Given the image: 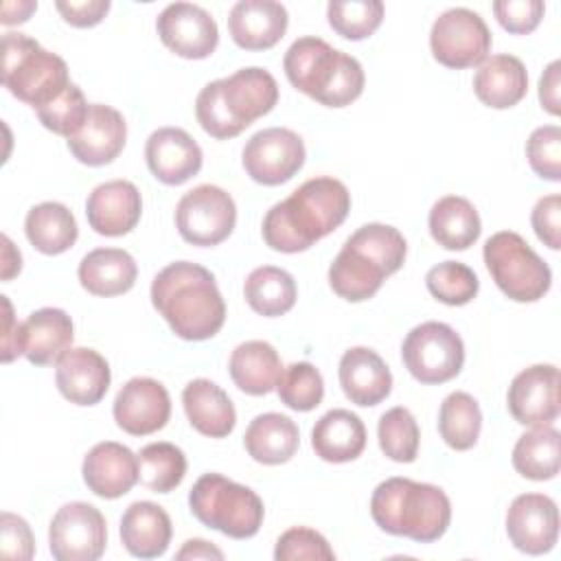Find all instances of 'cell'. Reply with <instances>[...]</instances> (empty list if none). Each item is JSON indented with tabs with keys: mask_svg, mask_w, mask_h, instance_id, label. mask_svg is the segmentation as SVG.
I'll use <instances>...</instances> for the list:
<instances>
[{
	"mask_svg": "<svg viewBox=\"0 0 561 561\" xmlns=\"http://www.w3.org/2000/svg\"><path fill=\"white\" fill-rule=\"evenodd\" d=\"M348 210L351 193L344 182L320 175L307 180L287 199L274 204L263 217L261 232L272 250L296 254L340 228Z\"/></svg>",
	"mask_w": 561,
	"mask_h": 561,
	"instance_id": "6da1fadb",
	"label": "cell"
},
{
	"mask_svg": "<svg viewBox=\"0 0 561 561\" xmlns=\"http://www.w3.org/2000/svg\"><path fill=\"white\" fill-rule=\"evenodd\" d=\"M151 305L171 331L188 342L217 335L226 322V302L215 276L191 261L169 263L153 276Z\"/></svg>",
	"mask_w": 561,
	"mask_h": 561,
	"instance_id": "7a4b0ae2",
	"label": "cell"
},
{
	"mask_svg": "<svg viewBox=\"0 0 561 561\" xmlns=\"http://www.w3.org/2000/svg\"><path fill=\"white\" fill-rule=\"evenodd\" d=\"M276 101V79L265 68L248 66L206 83L195 99V116L208 136L228 140L272 112Z\"/></svg>",
	"mask_w": 561,
	"mask_h": 561,
	"instance_id": "3957f363",
	"label": "cell"
},
{
	"mask_svg": "<svg viewBox=\"0 0 561 561\" xmlns=\"http://www.w3.org/2000/svg\"><path fill=\"white\" fill-rule=\"evenodd\" d=\"M370 515L388 535L432 543L447 533L451 504L447 493L436 484L388 478L373 491Z\"/></svg>",
	"mask_w": 561,
	"mask_h": 561,
	"instance_id": "277c9868",
	"label": "cell"
},
{
	"mask_svg": "<svg viewBox=\"0 0 561 561\" xmlns=\"http://www.w3.org/2000/svg\"><path fill=\"white\" fill-rule=\"evenodd\" d=\"M289 83L327 107L351 105L364 92V68L320 37H298L283 59Z\"/></svg>",
	"mask_w": 561,
	"mask_h": 561,
	"instance_id": "5b68a950",
	"label": "cell"
},
{
	"mask_svg": "<svg viewBox=\"0 0 561 561\" xmlns=\"http://www.w3.org/2000/svg\"><path fill=\"white\" fill-rule=\"evenodd\" d=\"M2 83L33 110L55 99L68 83L66 61L24 33L2 35Z\"/></svg>",
	"mask_w": 561,
	"mask_h": 561,
	"instance_id": "8992f818",
	"label": "cell"
},
{
	"mask_svg": "<svg viewBox=\"0 0 561 561\" xmlns=\"http://www.w3.org/2000/svg\"><path fill=\"white\" fill-rule=\"evenodd\" d=\"M191 513L208 528L232 539L254 537L263 524V500L245 484L221 473H204L188 491Z\"/></svg>",
	"mask_w": 561,
	"mask_h": 561,
	"instance_id": "52a82bcc",
	"label": "cell"
},
{
	"mask_svg": "<svg viewBox=\"0 0 561 561\" xmlns=\"http://www.w3.org/2000/svg\"><path fill=\"white\" fill-rule=\"evenodd\" d=\"M482 256L500 291L515 302H535L543 298L552 285L548 263L513 230L489 237Z\"/></svg>",
	"mask_w": 561,
	"mask_h": 561,
	"instance_id": "ba28073f",
	"label": "cell"
},
{
	"mask_svg": "<svg viewBox=\"0 0 561 561\" xmlns=\"http://www.w3.org/2000/svg\"><path fill=\"white\" fill-rule=\"evenodd\" d=\"M401 357L416 381L445 383L462 370L465 344L449 324L430 320L405 335Z\"/></svg>",
	"mask_w": 561,
	"mask_h": 561,
	"instance_id": "9c48e42d",
	"label": "cell"
},
{
	"mask_svg": "<svg viewBox=\"0 0 561 561\" xmlns=\"http://www.w3.org/2000/svg\"><path fill=\"white\" fill-rule=\"evenodd\" d=\"M430 48L434 59L447 68H473L480 66L491 50V31L480 13L454 7L434 20Z\"/></svg>",
	"mask_w": 561,
	"mask_h": 561,
	"instance_id": "30bf717a",
	"label": "cell"
},
{
	"mask_svg": "<svg viewBox=\"0 0 561 561\" xmlns=\"http://www.w3.org/2000/svg\"><path fill=\"white\" fill-rule=\"evenodd\" d=\"M237 224L230 193L215 184H199L182 195L175 206V226L186 243L210 248L226 241Z\"/></svg>",
	"mask_w": 561,
	"mask_h": 561,
	"instance_id": "8fae6325",
	"label": "cell"
},
{
	"mask_svg": "<svg viewBox=\"0 0 561 561\" xmlns=\"http://www.w3.org/2000/svg\"><path fill=\"white\" fill-rule=\"evenodd\" d=\"M50 554L57 561H96L107 546L103 513L88 502H68L48 526Z\"/></svg>",
	"mask_w": 561,
	"mask_h": 561,
	"instance_id": "7c38bea8",
	"label": "cell"
},
{
	"mask_svg": "<svg viewBox=\"0 0 561 561\" xmlns=\"http://www.w3.org/2000/svg\"><path fill=\"white\" fill-rule=\"evenodd\" d=\"M305 158L307 151L302 138L287 127L256 131L241 153L245 173L263 186H278L291 180L302 169Z\"/></svg>",
	"mask_w": 561,
	"mask_h": 561,
	"instance_id": "4fadbf2b",
	"label": "cell"
},
{
	"mask_svg": "<svg viewBox=\"0 0 561 561\" xmlns=\"http://www.w3.org/2000/svg\"><path fill=\"white\" fill-rule=\"evenodd\" d=\"M156 31L162 44L184 59H206L219 44L215 18L193 2L167 4L156 20Z\"/></svg>",
	"mask_w": 561,
	"mask_h": 561,
	"instance_id": "5bb4252c",
	"label": "cell"
},
{
	"mask_svg": "<svg viewBox=\"0 0 561 561\" xmlns=\"http://www.w3.org/2000/svg\"><path fill=\"white\" fill-rule=\"evenodd\" d=\"M559 368L552 364H535L517 373L506 394L511 416L528 427L552 425L559 416Z\"/></svg>",
	"mask_w": 561,
	"mask_h": 561,
	"instance_id": "9a60e30c",
	"label": "cell"
},
{
	"mask_svg": "<svg viewBox=\"0 0 561 561\" xmlns=\"http://www.w3.org/2000/svg\"><path fill=\"white\" fill-rule=\"evenodd\" d=\"M112 412L123 432L147 436L167 425L171 416V397L158 379L134 377L118 390Z\"/></svg>",
	"mask_w": 561,
	"mask_h": 561,
	"instance_id": "2e32d148",
	"label": "cell"
},
{
	"mask_svg": "<svg viewBox=\"0 0 561 561\" xmlns=\"http://www.w3.org/2000/svg\"><path fill=\"white\" fill-rule=\"evenodd\" d=\"M506 533L511 543L526 554L552 550L559 537V511L543 493H522L506 511Z\"/></svg>",
	"mask_w": 561,
	"mask_h": 561,
	"instance_id": "e0dca14e",
	"label": "cell"
},
{
	"mask_svg": "<svg viewBox=\"0 0 561 561\" xmlns=\"http://www.w3.org/2000/svg\"><path fill=\"white\" fill-rule=\"evenodd\" d=\"M145 160L158 182L180 186L199 173L204 156L188 131L180 127H160L147 138Z\"/></svg>",
	"mask_w": 561,
	"mask_h": 561,
	"instance_id": "ac0fdd59",
	"label": "cell"
},
{
	"mask_svg": "<svg viewBox=\"0 0 561 561\" xmlns=\"http://www.w3.org/2000/svg\"><path fill=\"white\" fill-rule=\"evenodd\" d=\"M142 213V197L134 182L110 180L92 188L85 199V217L94 232L123 237L136 228Z\"/></svg>",
	"mask_w": 561,
	"mask_h": 561,
	"instance_id": "d6986e66",
	"label": "cell"
},
{
	"mask_svg": "<svg viewBox=\"0 0 561 561\" xmlns=\"http://www.w3.org/2000/svg\"><path fill=\"white\" fill-rule=\"evenodd\" d=\"M127 123L118 110L103 103H90L81 129L68 138L70 153L88 167L110 164L125 147Z\"/></svg>",
	"mask_w": 561,
	"mask_h": 561,
	"instance_id": "ffe728a7",
	"label": "cell"
},
{
	"mask_svg": "<svg viewBox=\"0 0 561 561\" xmlns=\"http://www.w3.org/2000/svg\"><path fill=\"white\" fill-rule=\"evenodd\" d=\"M55 381L70 403L75 405H96L112 381L107 359L94 348L77 346L68 348L57 362Z\"/></svg>",
	"mask_w": 561,
	"mask_h": 561,
	"instance_id": "44dd1931",
	"label": "cell"
},
{
	"mask_svg": "<svg viewBox=\"0 0 561 561\" xmlns=\"http://www.w3.org/2000/svg\"><path fill=\"white\" fill-rule=\"evenodd\" d=\"M85 486L105 500H116L138 482V456L114 440L96 443L81 465Z\"/></svg>",
	"mask_w": 561,
	"mask_h": 561,
	"instance_id": "7402d4cb",
	"label": "cell"
},
{
	"mask_svg": "<svg viewBox=\"0 0 561 561\" xmlns=\"http://www.w3.org/2000/svg\"><path fill=\"white\" fill-rule=\"evenodd\" d=\"M287 9L274 0H239L228 13L232 42L245 50H267L287 31Z\"/></svg>",
	"mask_w": 561,
	"mask_h": 561,
	"instance_id": "603a6c76",
	"label": "cell"
},
{
	"mask_svg": "<svg viewBox=\"0 0 561 561\" xmlns=\"http://www.w3.org/2000/svg\"><path fill=\"white\" fill-rule=\"evenodd\" d=\"M340 386L346 399L362 408L381 403L392 390V375L386 362L366 346L348 348L340 359Z\"/></svg>",
	"mask_w": 561,
	"mask_h": 561,
	"instance_id": "cb8c5ba5",
	"label": "cell"
},
{
	"mask_svg": "<svg viewBox=\"0 0 561 561\" xmlns=\"http://www.w3.org/2000/svg\"><path fill=\"white\" fill-rule=\"evenodd\" d=\"M72 337L75 327L64 309H37L22 322V355L35 366L57 364L72 348Z\"/></svg>",
	"mask_w": 561,
	"mask_h": 561,
	"instance_id": "d4e9b609",
	"label": "cell"
},
{
	"mask_svg": "<svg viewBox=\"0 0 561 561\" xmlns=\"http://www.w3.org/2000/svg\"><path fill=\"white\" fill-rule=\"evenodd\" d=\"M171 517L156 502H134L121 517V541L131 557H162L171 543Z\"/></svg>",
	"mask_w": 561,
	"mask_h": 561,
	"instance_id": "484cf974",
	"label": "cell"
},
{
	"mask_svg": "<svg viewBox=\"0 0 561 561\" xmlns=\"http://www.w3.org/2000/svg\"><path fill=\"white\" fill-rule=\"evenodd\" d=\"M476 96L493 110H508L517 105L528 92V72L515 55L486 57L473 77Z\"/></svg>",
	"mask_w": 561,
	"mask_h": 561,
	"instance_id": "4316f807",
	"label": "cell"
},
{
	"mask_svg": "<svg viewBox=\"0 0 561 561\" xmlns=\"http://www.w3.org/2000/svg\"><path fill=\"white\" fill-rule=\"evenodd\" d=\"M182 405L188 423L204 436L226 438L237 423L230 397L210 379H193L182 390Z\"/></svg>",
	"mask_w": 561,
	"mask_h": 561,
	"instance_id": "83f0119b",
	"label": "cell"
},
{
	"mask_svg": "<svg viewBox=\"0 0 561 561\" xmlns=\"http://www.w3.org/2000/svg\"><path fill=\"white\" fill-rule=\"evenodd\" d=\"M311 447L327 462H351L366 447L364 421L344 408L329 410L311 430Z\"/></svg>",
	"mask_w": 561,
	"mask_h": 561,
	"instance_id": "f1b7e54d",
	"label": "cell"
},
{
	"mask_svg": "<svg viewBox=\"0 0 561 561\" xmlns=\"http://www.w3.org/2000/svg\"><path fill=\"white\" fill-rule=\"evenodd\" d=\"M77 274L88 294L110 298L134 287L138 267L134 256L121 248H96L81 259Z\"/></svg>",
	"mask_w": 561,
	"mask_h": 561,
	"instance_id": "f546056e",
	"label": "cell"
},
{
	"mask_svg": "<svg viewBox=\"0 0 561 561\" xmlns=\"http://www.w3.org/2000/svg\"><path fill=\"white\" fill-rule=\"evenodd\" d=\"M228 370L234 386L241 392L261 397L276 390L278 377L283 373V364L276 348L270 342L248 340L232 351Z\"/></svg>",
	"mask_w": 561,
	"mask_h": 561,
	"instance_id": "4dcf8cb0",
	"label": "cell"
},
{
	"mask_svg": "<svg viewBox=\"0 0 561 561\" xmlns=\"http://www.w3.org/2000/svg\"><path fill=\"white\" fill-rule=\"evenodd\" d=\"M243 445L252 460L261 465H283L298 451L300 432L289 416L265 412L250 421Z\"/></svg>",
	"mask_w": 561,
	"mask_h": 561,
	"instance_id": "1f68e13d",
	"label": "cell"
},
{
	"mask_svg": "<svg viewBox=\"0 0 561 561\" xmlns=\"http://www.w3.org/2000/svg\"><path fill=\"white\" fill-rule=\"evenodd\" d=\"M432 239L445 250H467L480 237L482 224L476 206L460 195L440 197L427 217Z\"/></svg>",
	"mask_w": 561,
	"mask_h": 561,
	"instance_id": "d6a6232c",
	"label": "cell"
},
{
	"mask_svg": "<svg viewBox=\"0 0 561 561\" xmlns=\"http://www.w3.org/2000/svg\"><path fill=\"white\" fill-rule=\"evenodd\" d=\"M24 232L37 252L50 256L70 250L79 237L75 215L59 202L35 204L26 213Z\"/></svg>",
	"mask_w": 561,
	"mask_h": 561,
	"instance_id": "836d02e7",
	"label": "cell"
},
{
	"mask_svg": "<svg viewBox=\"0 0 561 561\" xmlns=\"http://www.w3.org/2000/svg\"><path fill=\"white\" fill-rule=\"evenodd\" d=\"M386 278L388 274L373 259L348 245H342L329 267L331 289L348 302H362L373 298Z\"/></svg>",
	"mask_w": 561,
	"mask_h": 561,
	"instance_id": "e575fe53",
	"label": "cell"
},
{
	"mask_svg": "<svg viewBox=\"0 0 561 561\" xmlns=\"http://www.w3.org/2000/svg\"><path fill=\"white\" fill-rule=\"evenodd\" d=\"M243 296L252 311L265 318H276L296 305L298 289L289 272L274 265H261L248 274Z\"/></svg>",
	"mask_w": 561,
	"mask_h": 561,
	"instance_id": "d590c367",
	"label": "cell"
},
{
	"mask_svg": "<svg viewBox=\"0 0 561 561\" xmlns=\"http://www.w3.org/2000/svg\"><path fill=\"white\" fill-rule=\"evenodd\" d=\"M561 434L552 425H539L522 434L513 447V467L528 480H550L559 473Z\"/></svg>",
	"mask_w": 561,
	"mask_h": 561,
	"instance_id": "8d00e7d4",
	"label": "cell"
},
{
	"mask_svg": "<svg viewBox=\"0 0 561 561\" xmlns=\"http://www.w3.org/2000/svg\"><path fill=\"white\" fill-rule=\"evenodd\" d=\"M482 430V412L478 401L462 390L447 394L438 410L440 438L456 451H467L478 443Z\"/></svg>",
	"mask_w": 561,
	"mask_h": 561,
	"instance_id": "74e56055",
	"label": "cell"
},
{
	"mask_svg": "<svg viewBox=\"0 0 561 561\" xmlns=\"http://www.w3.org/2000/svg\"><path fill=\"white\" fill-rule=\"evenodd\" d=\"M186 476L184 451L167 440L149 443L138 454V480L153 493H169Z\"/></svg>",
	"mask_w": 561,
	"mask_h": 561,
	"instance_id": "f35d334b",
	"label": "cell"
},
{
	"mask_svg": "<svg viewBox=\"0 0 561 561\" xmlns=\"http://www.w3.org/2000/svg\"><path fill=\"white\" fill-rule=\"evenodd\" d=\"M344 245L362 252L364 256L373 259L388 276L394 274L408 254V243L403 234L386 224H366L357 228Z\"/></svg>",
	"mask_w": 561,
	"mask_h": 561,
	"instance_id": "ab89813d",
	"label": "cell"
},
{
	"mask_svg": "<svg viewBox=\"0 0 561 561\" xmlns=\"http://www.w3.org/2000/svg\"><path fill=\"white\" fill-rule=\"evenodd\" d=\"M381 451L394 462H412L419 454L421 432L412 412L403 405L390 408L381 414L377 425Z\"/></svg>",
	"mask_w": 561,
	"mask_h": 561,
	"instance_id": "60d3db41",
	"label": "cell"
},
{
	"mask_svg": "<svg viewBox=\"0 0 561 561\" xmlns=\"http://www.w3.org/2000/svg\"><path fill=\"white\" fill-rule=\"evenodd\" d=\"M331 28L346 39L370 37L383 20L381 0H331L327 7Z\"/></svg>",
	"mask_w": 561,
	"mask_h": 561,
	"instance_id": "b9f144b4",
	"label": "cell"
},
{
	"mask_svg": "<svg viewBox=\"0 0 561 561\" xmlns=\"http://www.w3.org/2000/svg\"><path fill=\"white\" fill-rule=\"evenodd\" d=\"M278 399L296 412H309L322 403L324 381L320 370L309 362H294L283 368L276 383Z\"/></svg>",
	"mask_w": 561,
	"mask_h": 561,
	"instance_id": "7bdbcfd3",
	"label": "cell"
},
{
	"mask_svg": "<svg viewBox=\"0 0 561 561\" xmlns=\"http://www.w3.org/2000/svg\"><path fill=\"white\" fill-rule=\"evenodd\" d=\"M425 285L436 300L451 307L471 302L480 289L476 272L460 261H443L434 265L425 276Z\"/></svg>",
	"mask_w": 561,
	"mask_h": 561,
	"instance_id": "ee69618b",
	"label": "cell"
},
{
	"mask_svg": "<svg viewBox=\"0 0 561 561\" xmlns=\"http://www.w3.org/2000/svg\"><path fill=\"white\" fill-rule=\"evenodd\" d=\"M88 110H90V103L85 101L81 88L70 81L55 99H50L46 105L37 107L35 112H37L39 123L46 129H50L53 134H59L68 140L81 129V125L88 116Z\"/></svg>",
	"mask_w": 561,
	"mask_h": 561,
	"instance_id": "f6af8a7d",
	"label": "cell"
},
{
	"mask_svg": "<svg viewBox=\"0 0 561 561\" xmlns=\"http://www.w3.org/2000/svg\"><path fill=\"white\" fill-rule=\"evenodd\" d=\"M530 169L550 182L561 180V129L557 125L537 127L526 140Z\"/></svg>",
	"mask_w": 561,
	"mask_h": 561,
	"instance_id": "bcb514c9",
	"label": "cell"
},
{
	"mask_svg": "<svg viewBox=\"0 0 561 561\" xmlns=\"http://www.w3.org/2000/svg\"><path fill=\"white\" fill-rule=\"evenodd\" d=\"M276 561H296V559H313V561H333L335 552L329 541L311 528L296 526L285 530L274 548Z\"/></svg>",
	"mask_w": 561,
	"mask_h": 561,
	"instance_id": "7dc6e473",
	"label": "cell"
},
{
	"mask_svg": "<svg viewBox=\"0 0 561 561\" xmlns=\"http://www.w3.org/2000/svg\"><path fill=\"white\" fill-rule=\"evenodd\" d=\"M493 13L504 31L526 35L539 26L546 4L541 0H497L493 2Z\"/></svg>",
	"mask_w": 561,
	"mask_h": 561,
	"instance_id": "c3c4849f",
	"label": "cell"
},
{
	"mask_svg": "<svg viewBox=\"0 0 561 561\" xmlns=\"http://www.w3.org/2000/svg\"><path fill=\"white\" fill-rule=\"evenodd\" d=\"M530 224L537 239L543 245H548L550 250H559L561 248V197L552 193L537 199L530 213Z\"/></svg>",
	"mask_w": 561,
	"mask_h": 561,
	"instance_id": "681fc988",
	"label": "cell"
},
{
	"mask_svg": "<svg viewBox=\"0 0 561 561\" xmlns=\"http://www.w3.org/2000/svg\"><path fill=\"white\" fill-rule=\"evenodd\" d=\"M0 543H2V557L9 559H31L35 552V541L31 526L20 515H13L9 511L0 517Z\"/></svg>",
	"mask_w": 561,
	"mask_h": 561,
	"instance_id": "f907efd6",
	"label": "cell"
},
{
	"mask_svg": "<svg viewBox=\"0 0 561 561\" xmlns=\"http://www.w3.org/2000/svg\"><path fill=\"white\" fill-rule=\"evenodd\" d=\"M57 11L61 13V18L77 28H90L94 24H99L107 11H110V0H81V2H55Z\"/></svg>",
	"mask_w": 561,
	"mask_h": 561,
	"instance_id": "816d5d0a",
	"label": "cell"
},
{
	"mask_svg": "<svg viewBox=\"0 0 561 561\" xmlns=\"http://www.w3.org/2000/svg\"><path fill=\"white\" fill-rule=\"evenodd\" d=\"M561 75V61L554 59L552 64H548V68L543 70L541 79H539V101H541V107L552 114V116H559L561 112V103H559V79Z\"/></svg>",
	"mask_w": 561,
	"mask_h": 561,
	"instance_id": "f5cc1de1",
	"label": "cell"
},
{
	"mask_svg": "<svg viewBox=\"0 0 561 561\" xmlns=\"http://www.w3.org/2000/svg\"><path fill=\"white\" fill-rule=\"evenodd\" d=\"M4 305V331H2V362L9 364L18 355H22V322H15L13 309L7 296H2Z\"/></svg>",
	"mask_w": 561,
	"mask_h": 561,
	"instance_id": "db71d44e",
	"label": "cell"
},
{
	"mask_svg": "<svg viewBox=\"0 0 561 561\" xmlns=\"http://www.w3.org/2000/svg\"><path fill=\"white\" fill-rule=\"evenodd\" d=\"M178 559H224V552L204 539H188L175 554Z\"/></svg>",
	"mask_w": 561,
	"mask_h": 561,
	"instance_id": "11a10c76",
	"label": "cell"
},
{
	"mask_svg": "<svg viewBox=\"0 0 561 561\" xmlns=\"http://www.w3.org/2000/svg\"><path fill=\"white\" fill-rule=\"evenodd\" d=\"M37 9V2L33 0H20V2H4L2 4V18L0 22L4 26L9 24H22L31 18V13Z\"/></svg>",
	"mask_w": 561,
	"mask_h": 561,
	"instance_id": "9f6ffc18",
	"label": "cell"
},
{
	"mask_svg": "<svg viewBox=\"0 0 561 561\" xmlns=\"http://www.w3.org/2000/svg\"><path fill=\"white\" fill-rule=\"evenodd\" d=\"M22 270V256L20 250L11 243L7 234H2V280H11Z\"/></svg>",
	"mask_w": 561,
	"mask_h": 561,
	"instance_id": "6f0895ef",
	"label": "cell"
}]
</instances>
